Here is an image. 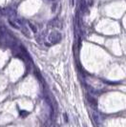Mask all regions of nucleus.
Wrapping results in <instances>:
<instances>
[{"instance_id": "nucleus-8", "label": "nucleus", "mask_w": 126, "mask_h": 127, "mask_svg": "<svg viewBox=\"0 0 126 127\" xmlns=\"http://www.w3.org/2000/svg\"><path fill=\"white\" fill-rule=\"evenodd\" d=\"M64 117H65V121L67 122V121H68V119H67V115H66V114H64Z\"/></svg>"}, {"instance_id": "nucleus-7", "label": "nucleus", "mask_w": 126, "mask_h": 127, "mask_svg": "<svg viewBox=\"0 0 126 127\" xmlns=\"http://www.w3.org/2000/svg\"><path fill=\"white\" fill-rule=\"evenodd\" d=\"M28 114H29L28 112H25V111H20V116H22V117H26Z\"/></svg>"}, {"instance_id": "nucleus-6", "label": "nucleus", "mask_w": 126, "mask_h": 127, "mask_svg": "<svg viewBox=\"0 0 126 127\" xmlns=\"http://www.w3.org/2000/svg\"><path fill=\"white\" fill-rule=\"evenodd\" d=\"M29 26H30V28H31L32 30V32H36V29H35V27L32 25V23H29Z\"/></svg>"}, {"instance_id": "nucleus-2", "label": "nucleus", "mask_w": 126, "mask_h": 127, "mask_svg": "<svg viewBox=\"0 0 126 127\" xmlns=\"http://www.w3.org/2000/svg\"><path fill=\"white\" fill-rule=\"evenodd\" d=\"M92 118H93V121H94V122L96 124V125L100 124L102 119H101L99 113H98V112H97L95 109H94V111H92Z\"/></svg>"}, {"instance_id": "nucleus-1", "label": "nucleus", "mask_w": 126, "mask_h": 127, "mask_svg": "<svg viewBox=\"0 0 126 127\" xmlns=\"http://www.w3.org/2000/svg\"><path fill=\"white\" fill-rule=\"evenodd\" d=\"M48 39H49V41L52 44H57V43H58L61 40V34L57 32H53L49 35Z\"/></svg>"}, {"instance_id": "nucleus-5", "label": "nucleus", "mask_w": 126, "mask_h": 127, "mask_svg": "<svg viewBox=\"0 0 126 127\" xmlns=\"http://www.w3.org/2000/svg\"><path fill=\"white\" fill-rule=\"evenodd\" d=\"M9 23H10L11 25L13 26V28H15V29H19V26H18V25H16V23H15V22H13V21H12V20H10V19H9Z\"/></svg>"}, {"instance_id": "nucleus-3", "label": "nucleus", "mask_w": 126, "mask_h": 127, "mask_svg": "<svg viewBox=\"0 0 126 127\" xmlns=\"http://www.w3.org/2000/svg\"><path fill=\"white\" fill-rule=\"evenodd\" d=\"M87 100L90 102V105H91L93 108L96 109V107H97V101H96V99H95L94 97L92 96V95H90V94L87 95Z\"/></svg>"}, {"instance_id": "nucleus-4", "label": "nucleus", "mask_w": 126, "mask_h": 127, "mask_svg": "<svg viewBox=\"0 0 126 127\" xmlns=\"http://www.w3.org/2000/svg\"><path fill=\"white\" fill-rule=\"evenodd\" d=\"M53 121H54V120H52L50 117H49V119L45 121V122L43 123L42 127H51L52 126V124H53Z\"/></svg>"}]
</instances>
